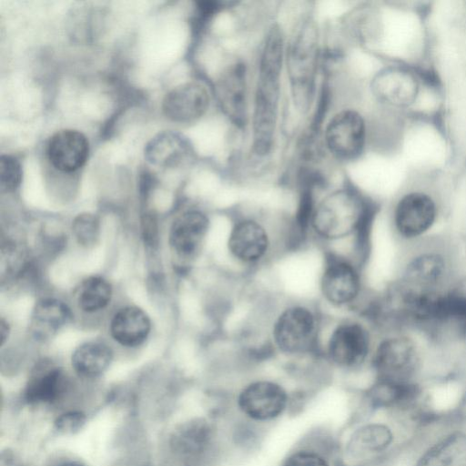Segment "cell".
I'll list each match as a JSON object with an SVG mask.
<instances>
[{"instance_id":"obj_31","label":"cell","mask_w":466,"mask_h":466,"mask_svg":"<svg viewBox=\"0 0 466 466\" xmlns=\"http://www.w3.org/2000/svg\"><path fill=\"white\" fill-rule=\"evenodd\" d=\"M142 232L145 242L149 246L157 244V229L156 220L152 215H146L142 220Z\"/></svg>"},{"instance_id":"obj_33","label":"cell","mask_w":466,"mask_h":466,"mask_svg":"<svg viewBox=\"0 0 466 466\" xmlns=\"http://www.w3.org/2000/svg\"><path fill=\"white\" fill-rule=\"evenodd\" d=\"M57 466H86V464L77 461H67L60 463Z\"/></svg>"},{"instance_id":"obj_11","label":"cell","mask_w":466,"mask_h":466,"mask_svg":"<svg viewBox=\"0 0 466 466\" xmlns=\"http://www.w3.org/2000/svg\"><path fill=\"white\" fill-rule=\"evenodd\" d=\"M409 466H466V424L451 422L417 444Z\"/></svg>"},{"instance_id":"obj_15","label":"cell","mask_w":466,"mask_h":466,"mask_svg":"<svg viewBox=\"0 0 466 466\" xmlns=\"http://www.w3.org/2000/svg\"><path fill=\"white\" fill-rule=\"evenodd\" d=\"M437 208L427 194L411 192L403 196L393 211V227L405 238H415L427 232L434 224Z\"/></svg>"},{"instance_id":"obj_7","label":"cell","mask_w":466,"mask_h":466,"mask_svg":"<svg viewBox=\"0 0 466 466\" xmlns=\"http://www.w3.org/2000/svg\"><path fill=\"white\" fill-rule=\"evenodd\" d=\"M321 253L316 300L329 315L364 313L370 302L364 279L365 260L350 255Z\"/></svg>"},{"instance_id":"obj_3","label":"cell","mask_w":466,"mask_h":466,"mask_svg":"<svg viewBox=\"0 0 466 466\" xmlns=\"http://www.w3.org/2000/svg\"><path fill=\"white\" fill-rule=\"evenodd\" d=\"M302 244L295 218L258 210H237L226 217L222 255L226 277L243 279L268 268Z\"/></svg>"},{"instance_id":"obj_18","label":"cell","mask_w":466,"mask_h":466,"mask_svg":"<svg viewBox=\"0 0 466 466\" xmlns=\"http://www.w3.org/2000/svg\"><path fill=\"white\" fill-rule=\"evenodd\" d=\"M210 104V95L205 86L187 82L169 91L162 104L165 116L177 123H190L205 115Z\"/></svg>"},{"instance_id":"obj_12","label":"cell","mask_w":466,"mask_h":466,"mask_svg":"<svg viewBox=\"0 0 466 466\" xmlns=\"http://www.w3.org/2000/svg\"><path fill=\"white\" fill-rule=\"evenodd\" d=\"M323 137L326 148L334 157L344 161L354 160L365 147L364 118L354 109H342L328 121Z\"/></svg>"},{"instance_id":"obj_10","label":"cell","mask_w":466,"mask_h":466,"mask_svg":"<svg viewBox=\"0 0 466 466\" xmlns=\"http://www.w3.org/2000/svg\"><path fill=\"white\" fill-rule=\"evenodd\" d=\"M420 368V352L411 339L390 335L376 341L370 367L373 379L400 384L419 382Z\"/></svg>"},{"instance_id":"obj_5","label":"cell","mask_w":466,"mask_h":466,"mask_svg":"<svg viewBox=\"0 0 466 466\" xmlns=\"http://www.w3.org/2000/svg\"><path fill=\"white\" fill-rule=\"evenodd\" d=\"M286 48L282 30L279 25H272L259 55L252 104V147L257 156L268 155L274 143Z\"/></svg>"},{"instance_id":"obj_30","label":"cell","mask_w":466,"mask_h":466,"mask_svg":"<svg viewBox=\"0 0 466 466\" xmlns=\"http://www.w3.org/2000/svg\"><path fill=\"white\" fill-rule=\"evenodd\" d=\"M86 423V416L81 410H69L60 414L54 421L55 430L63 435L78 432Z\"/></svg>"},{"instance_id":"obj_26","label":"cell","mask_w":466,"mask_h":466,"mask_svg":"<svg viewBox=\"0 0 466 466\" xmlns=\"http://www.w3.org/2000/svg\"><path fill=\"white\" fill-rule=\"evenodd\" d=\"M110 284L100 277L86 279L79 289L78 305L86 312H95L104 309L110 301Z\"/></svg>"},{"instance_id":"obj_23","label":"cell","mask_w":466,"mask_h":466,"mask_svg":"<svg viewBox=\"0 0 466 466\" xmlns=\"http://www.w3.org/2000/svg\"><path fill=\"white\" fill-rule=\"evenodd\" d=\"M150 330L147 314L137 307H127L115 314L110 324L111 335L116 341L126 347L141 344Z\"/></svg>"},{"instance_id":"obj_8","label":"cell","mask_w":466,"mask_h":466,"mask_svg":"<svg viewBox=\"0 0 466 466\" xmlns=\"http://www.w3.org/2000/svg\"><path fill=\"white\" fill-rule=\"evenodd\" d=\"M296 376L289 370L286 375L256 370L246 375L231 400L238 418L259 427L280 420L299 400V392L290 382Z\"/></svg>"},{"instance_id":"obj_14","label":"cell","mask_w":466,"mask_h":466,"mask_svg":"<svg viewBox=\"0 0 466 466\" xmlns=\"http://www.w3.org/2000/svg\"><path fill=\"white\" fill-rule=\"evenodd\" d=\"M218 433L213 421L204 417L178 424L169 438L171 451L185 459H198L211 453L218 445Z\"/></svg>"},{"instance_id":"obj_22","label":"cell","mask_w":466,"mask_h":466,"mask_svg":"<svg viewBox=\"0 0 466 466\" xmlns=\"http://www.w3.org/2000/svg\"><path fill=\"white\" fill-rule=\"evenodd\" d=\"M66 377L61 368L45 366L29 379L24 392L25 400L31 405L51 404L63 394Z\"/></svg>"},{"instance_id":"obj_27","label":"cell","mask_w":466,"mask_h":466,"mask_svg":"<svg viewBox=\"0 0 466 466\" xmlns=\"http://www.w3.org/2000/svg\"><path fill=\"white\" fill-rule=\"evenodd\" d=\"M26 266L25 251L14 242L2 243L0 249V279L8 281L18 277Z\"/></svg>"},{"instance_id":"obj_32","label":"cell","mask_w":466,"mask_h":466,"mask_svg":"<svg viewBox=\"0 0 466 466\" xmlns=\"http://www.w3.org/2000/svg\"><path fill=\"white\" fill-rule=\"evenodd\" d=\"M9 332V326L8 323L4 319H1L0 320V340L1 345H3L8 336Z\"/></svg>"},{"instance_id":"obj_1","label":"cell","mask_w":466,"mask_h":466,"mask_svg":"<svg viewBox=\"0 0 466 466\" xmlns=\"http://www.w3.org/2000/svg\"><path fill=\"white\" fill-rule=\"evenodd\" d=\"M326 316L315 298L272 295L263 299L254 313L245 349L258 360L306 375L320 369L317 353Z\"/></svg>"},{"instance_id":"obj_4","label":"cell","mask_w":466,"mask_h":466,"mask_svg":"<svg viewBox=\"0 0 466 466\" xmlns=\"http://www.w3.org/2000/svg\"><path fill=\"white\" fill-rule=\"evenodd\" d=\"M374 326L363 313L327 314L317 353L321 369L342 376L370 369L377 341Z\"/></svg>"},{"instance_id":"obj_16","label":"cell","mask_w":466,"mask_h":466,"mask_svg":"<svg viewBox=\"0 0 466 466\" xmlns=\"http://www.w3.org/2000/svg\"><path fill=\"white\" fill-rule=\"evenodd\" d=\"M217 96L221 108L238 127L248 119V69L242 61L229 64L217 83Z\"/></svg>"},{"instance_id":"obj_24","label":"cell","mask_w":466,"mask_h":466,"mask_svg":"<svg viewBox=\"0 0 466 466\" xmlns=\"http://www.w3.org/2000/svg\"><path fill=\"white\" fill-rule=\"evenodd\" d=\"M112 351L98 342H86L80 345L72 355L75 371L85 378L101 375L110 365Z\"/></svg>"},{"instance_id":"obj_21","label":"cell","mask_w":466,"mask_h":466,"mask_svg":"<svg viewBox=\"0 0 466 466\" xmlns=\"http://www.w3.org/2000/svg\"><path fill=\"white\" fill-rule=\"evenodd\" d=\"M422 324L466 336V296L448 291L434 304Z\"/></svg>"},{"instance_id":"obj_2","label":"cell","mask_w":466,"mask_h":466,"mask_svg":"<svg viewBox=\"0 0 466 466\" xmlns=\"http://www.w3.org/2000/svg\"><path fill=\"white\" fill-rule=\"evenodd\" d=\"M375 212L372 200L352 186L319 195L315 187L302 185L294 218L303 243L365 260Z\"/></svg>"},{"instance_id":"obj_6","label":"cell","mask_w":466,"mask_h":466,"mask_svg":"<svg viewBox=\"0 0 466 466\" xmlns=\"http://www.w3.org/2000/svg\"><path fill=\"white\" fill-rule=\"evenodd\" d=\"M414 442L392 417L376 412L359 419L339 441V465L385 466L407 452Z\"/></svg>"},{"instance_id":"obj_29","label":"cell","mask_w":466,"mask_h":466,"mask_svg":"<svg viewBox=\"0 0 466 466\" xmlns=\"http://www.w3.org/2000/svg\"><path fill=\"white\" fill-rule=\"evenodd\" d=\"M73 231L82 245L93 244L98 235V222L91 214H81L74 220Z\"/></svg>"},{"instance_id":"obj_28","label":"cell","mask_w":466,"mask_h":466,"mask_svg":"<svg viewBox=\"0 0 466 466\" xmlns=\"http://www.w3.org/2000/svg\"><path fill=\"white\" fill-rule=\"evenodd\" d=\"M22 179V167L19 161L12 156L0 157V189L3 192L15 190Z\"/></svg>"},{"instance_id":"obj_19","label":"cell","mask_w":466,"mask_h":466,"mask_svg":"<svg viewBox=\"0 0 466 466\" xmlns=\"http://www.w3.org/2000/svg\"><path fill=\"white\" fill-rule=\"evenodd\" d=\"M339 445L326 433H313L295 445L279 466H340Z\"/></svg>"},{"instance_id":"obj_17","label":"cell","mask_w":466,"mask_h":466,"mask_svg":"<svg viewBox=\"0 0 466 466\" xmlns=\"http://www.w3.org/2000/svg\"><path fill=\"white\" fill-rule=\"evenodd\" d=\"M371 89L381 102L396 106L412 105L419 94L420 85L416 75L401 66H390L376 74Z\"/></svg>"},{"instance_id":"obj_20","label":"cell","mask_w":466,"mask_h":466,"mask_svg":"<svg viewBox=\"0 0 466 466\" xmlns=\"http://www.w3.org/2000/svg\"><path fill=\"white\" fill-rule=\"evenodd\" d=\"M47 154L56 168L63 172H73L86 163L88 156V142L81 132L71 129L61 130L51 137Z\"/></svg>"},{"instance_id":"obj_13","label":"cell","mask_w":466,"mask_h":466,"mask_svg":"<svg viewBox=\"0 0 466 466\" xmlns=\"http://www.w3.org/2000/svg\"><path fill=\"white\" fill-rule=\"evenodd\" d=\"M211 228V218L204 210L184 211L171 227L169 240L173 251L187 262L195 261L206 246Z\"/></svg>"},{"instance_id":"obj_9","label":"cell","mask_w":466,"mask_h":466,"mask_svg":"<svg viewBox=\"0 0 466 466\" xmlns=\"http://www.w3.org/2000/svg\"><path fill=\"white\" fill-rule=\"evenodd\" d=\"M319 53L318 29L307 20L287 46L285 57L292 98L301 112L309 110L314 98Z\"/></svg>"},{"instance_id":"obj_25","label":"cell","mask_w":466,"mask_h":466,"mask_svg":"<svg viewBox=\"0 0 466 466\" xmlns=\"http://www.w3.org/2000/svg\"><path fill=\"white\" fill-rule=\"evenodd\" d=\"M70 317V310L65 303L55 299H44L34 309V331L38 336L51 334L66 325Z\"/></svg>"}]
</instances>
